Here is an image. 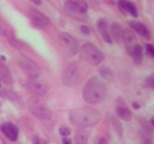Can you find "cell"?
<instances>
[{"label": "cell", "instance_id": "cell-9", "mask_svg": "<svg viewBox=\"0 0 154 144\" xmlns=\"http://www.w3.org/2000/svg\"><path fill=\"white\" fill-rule=\"evenodd\" d=\"M19 65L23 72L29 79L38 78L41 74L40 68L37 65V64L26 57H22L20 58Z\"/></svg>", "mask_w": 154, "mask_h": 144}, {"label": "cell", "instance_id": "cell-33", "mask_svg": "<svg viewBox=\"0 0 154 144\" xmlns=\"http://www.w3.org/2000/svg\"><path fill=\"white\" fill-rule=\"evenodd\" d=\"M0 86H1V78H0Z\"/></svg>", "mask_w": 154, "mask_h": 144}, {"label": "cell", "instance_id": "cell-4", "mask_svg": "<svg viewBox=\"0 0 154 144\" xmlns=\"http://www.w3.org/2000/svg\"><path fill=\"white\" fill-rule=\"evenodd\" d=\"M81 54L84 61L92 66L98 65L105 58L103 52L91 43H86L81 46Z\"/></svg>", "mask_w": 154, "mask_h": 144}, {"label": "cell", "instance_id": "cell-28", "mask_svg": "<svg viewBox=\"0 0 154 144\" xmlns=\"http://www.w3.org/2000/svg\"><path fill=\"white\" fill-rule=\"evenodd\" d=\"M81 30L84 34H89L90 33V28H89V27L87 26H85V25L81 26Z\"/></svg>", "mask_w": 154, "mask_h": 144}, {"label": "cell", "instance_id": "cell-24", "mask_svg": "<svg viewBox=\"0 0 154 144\" xmlns=\"http://www.w3.org/2000/svg\"><path fill=\"white\" fill-rule=\"evenodd\" d=\"M114 128H115L116 130H117V132L118 133V134H120V136H121L122 132H123V129H122L120 123L118 121H117V119H115V118L114 119Z\"/></svg>", "mask_w": 154, "mask_h": 144}, {"label": "cell", "instance_id": "cell-25", "mask_svg": "<svg viewBox=\"0 0 154 144\" xmlns=\"http://www.w3.org/2000/svg\"><path fill=\"white\" fill-rule=\"evenodd\" d=\"M147 84L148 86H150V88H154V73L150 74L148 77L147 78Z\"/></svg>", "mask_w": 154, "mask_h": 144}, {"label": "cell", "instance_id": "cell-6", "mask_svg": "<svg viewBox=\"0 0 154 144\" xmlns=\"http://www.w3.org/2000/svg\"><path fill=\"white\" fill-rule=\"evenodd\" d=\"M65 8L70 16L75 18H83L88 10V6L84 0H66Z\"/></svg>", "mask_w": 154, "mask_h": 144}, {"label": "cell", "instance_id": "cell-29", "mask_svg": "<svg viewBox=\"0 0 154 144\" xmlns=\"http://www.w3.org/2000/svg\"><path fill=\"white\" fill-rule=\"evenodd\" d=\"M62 142H63V144H72V140L70 138L66 137V136H64V138H63Z\"/></svg>", "mask_w": 154, "mask_h": 144}, {"label": "cell", "instance_id": "cell-11", "mask_svg": "<svg viewBox=\"0 0 154 144\" xmlns=\"http://www.w3.org/2000/svg\"><path fill=\"white\" fill-rule=\"evenodd\" d=\"M116 103H117L116 111H117V114L119 118L126 122L131 121L132 118V112L126 106V101L122 98H117V101H116Z\"/></svg>", "mask_w": 154, "mask_h": 144}, {"label": "cell", "instance_id": "cell-17", "mask_svg": "<svg viewBox=\"0 0 154 144\" xmlns=\"http://www.w3.org/2000/svg\"><path fill=\"white\" fill-rule=\"evenodd\" d=\"M0 78L7 85H10L13 82V77L10 69L3 63H0Z\"/></svg>", "mask_w": 154, "mask_h": 144}, {"label": "cell", "instance_id": "cell-19", "mask_svg": "<svg viewBox=\"0 0 154 144\" xmlns=\"http://www.w3.org/2000/svg\"><path fill=\"white\" fill-rule=\"evenodd\" d=\"M131 56L133 58L134 62H135L136 64H140L141 62V60L143 58V48L141 45L138 44L135 48L133 49V50L132 51L130 54Z\"/></svg>", "mask_w": 154, "mask_h": 144}, {"label": "cell", "instance_id": "cell-13", "mask_svg": "<svg viewBox=\"0 0 154 144\" xmlns=\"http://www.w3.org/2000/svg\"><path fill=\"white\" fill-rule=\"evenodd\" d=\"M3 134L11 141H16L19 135V129L11 122L3 123L0 127Z\"/></svg>", "mask_w": 154, "mask_h": 144}, {"label": "cell", "instance_id": "cell-22", "mask_svg": "<svg viewBox=\"0 0 154 144\" xmlns=\"http://www.w3.org/2000/svg\"><path fill=\"white\" fill-rule=\"evenodd\" d=\"M59 132L63 136H69L71 134V128L68 127V126H61L60 128V129H59Z\"/></svg>", "mask_w": 154, "mask_h": 144}, {"label": "cell", "instance_id": "cell-2", "mask_svg": "<svg viewBox=\"0 0 154 144\" xmlns=\"http://www.w3.org/2000/svg\"><path fill=\"white\" fill-rule=\"evenodd\" d=\"M107 88L105 83L97 77H92L87 81L82 91V96L87 103L99 104L106 98Z\"/></svg>", "mask_w": 154, "mask_h": 144}, {"label": "cell", "instance_id": "cell-32", "mask_svg": "<svg viewBox=\"0 0 154 144\" xmlns=\"http://www.w3.org/2000/svg\"><path fill=\"white\" fill-rule=\"evenodd\" d=\"M151 122H152V124H153V125L154 126V116L153 117V118H152V119H151Z\"/></svg>", "mask_w": 154, "mask_h": 144}, {"label": "cell", "instance_id": "cell-15", "mask_svg": "<svg viewBox=\"0 0 154 144\" xmlns=\"http://www.w3.org/2000/svg\"><path fill=\"white\" fill-rule=\"evenodd\" d=\"M97 28L103 40L108 44L112 43V39H111V35H110L109 32H108V22L105 19H100L98 21Z\"/></svg>", "mask_w": 154, "mask_h": 144}, {"label": "cell", "instance_id": "cell-8", "mask_svg": "<svg viewBox=\"0 0 154 144\" xmlns=\"http://www.w3.org/2000/svg\"><path fill=\"white\" fill-rule=\"evenodd\" d=\"M26 87L29 92L33 95L42 96L45 95L49 89V86L48 82L44 80H38V78L29 79L26 82Z\"/></svg>", "mask_w": 154, "mask_h": 144}, {"label": "cell", "instance_id": "cell-21", "mask_svg": "<svg viewBox=\"0 0 154 144\" xmlns=\"http://www.w3.org/2000/svg\"><path fill=\"white\" fill-rule=\"evenodd\" d=\"M100 75L104 79L108 81L112 80L113 78H114V75H113L112 71L108 68H102L100 70Z\"/></svg>", "mask_w": 154, "mask_h": 144}, {"label": "cell", "instance_id": "cell-16", "mask_svg": "<svg viewBox=\"0 0 154 144\" xmlns=\"http://www.w3.org/2000/svg\"><path fill=\"white\" fill-rule=\"evenodd\" d=\"M130 26L135 32H137L138 34H141L142 37H144V38L147 39V40H150V31H149L147 27L144 23H142L141 22H138V21L132 20L130 22Z\"/></svg>", "mask_w": 154, "mask_h": 144}, {"label": "cell", "instance_id": "cell-7", "mask_svg": "<svg viewBox=\"0 0 154 144\" xmlns=\"http://www.w3.org/2000/svg\"><path fill=\"white\" fill-rule=\"evenodd\" d=\"M59 44L65 52L69 56H73L78 52V43L76 39L67 32H61L58 36Z\"/></svg>", "mask_w": 154, "mask_h": 144}, {"label": "cell", "instance_id": "cell-31", "mask_svg": "<svg viewBox=\"0 0 154 144\" xmlns=\"http://www.w3.org/2000/svg\"><path fill=\"white\" fill-rule=\"evenodd\" d=\"M132 106H133L134 109H135V110H138L140 108V105L138 102H134V103L132 104Z\"/></svg>", "mask_w": 154, "mask_h": 144}, {"label": "cell", "instance_id": "cell-12", "mask_svg": "<svg viewBox=\"0 0 154 144\" xmlns=\"http://www.w3.org/2000/svg\"><path fill=\"white\" fill-rule=\"evenodd\" d=\"M29 15L32 23L36 26L44 28L47 27L50 24L49 19L38 10H31L29 12Z\"/></svg>", "mask_w": 154, "mask_h": 144}, {"label": "cell", "instance_id": "cell-3", "mask_svg": "<svg viewBox=\"0 0 154 144\" xmlns=\"http://www.w3.org/2000/svg\"><path fill=\"white\" fill-rule=\"evenodd\" d=\"M27 106L32 115L39 119L50 120L53 117V111L40 96L33 95L28 98Z\"/></svg>", "mask_w": 154, "mask_h": 144}, {"label": "cell", "instance_id": "cell-30", "mask_svg": "<svg viewBox=\"0 0 154 144\" xmlns=\"http://www.w3.org/2000/svg\"><path fill=\"white\" fill-rule=\"evenodd\" d=\"M30 1L34 3V4H37V5H40V4H42V0H30Z\"/></svg>", "mask_w": 154, "mask_h": 144}, {"label": "cell", "instance_id": "cell-1", "mask_svg": "<svg viewBox=\"0 0 154 144\" xmlns=\"http://www.w3.org/2000/svg\"><path fill=\"white\" fill-rule=\"evenodd\" d=\"M69 118L74 125L84 129L97 124L102 118V114L95 108L84 106L71 110Z\"/></svg>", "mask_w": 154, "mask_h": 144}, {"label": "cell", "instance_id": "cell-27", "mask_svg": "<svg viewBox=\"0 0 154 144\" xmlns=\"http://www.w3.org/2000/svg\"><path fill=\"white\" fill-rule=\"evenodd\" d=\"M94 144H109L107 140L103 137H99L94 141Z\"/></svg>", "mask_w": 154, "mask_h": 144}, {"label": "cell", "instance_id": "cell-10", "mask_svg": "<svg viewBox=\"0 0 154 144\" xmlns=\"http://www.w3.org/2000/svg\"><path fill=\"white\" fill-rule=\"evenodd\" d=\"M123 40L126 51L130 55L134 48L138 44L136 36L132 30L126 28L123 32Z\"/></svg>", "mask_w": 154, "mask_h": 144}, {"label": "cell", "instance_id": "cell-14", "mask_svg": "<svg viewBox=\"0 0 154 144\" xmlns=\"http://www.w3.org/2000/svg\"><path fill=\"white\" fill-rule=\"evenodd\" d=\"M118 7L123 13L129 14L135 17L138 16V10L135 4L132 2H129V0H119Z\"/></svg>", "mask_w": 154, "mask_h": 144}, {"label": "cell", "instance_id": "cell-20", "mask_svg": "<svg viewBox=\"0 0 154 144\" xmlns=\"http://www.w3.org/2000/svg\"><path fill=\"white\" fill-rule=\"evenodd\" d=\"M87 134L84 130H79L75 134L76 144H87Z\"/></svg>", "mask_w": 154, "mask_h": 144}, {"label": "cell", "instance_id": "cell-5", "mask_svg": "<svg viewBox=\"0 0 154 144\" xmlns=\"http://www.w3.org/2000/svg\"><path fill=\"white\" fill-rule=\"evenodd\" d=\"M82 70L76 62L68 64L62 74V80L67 86H75L82 79Z\"/></svg>", "mask_w": 154, "mask_h": 144}, {"label": "cell", "instance_id": "cell-23", "mask_svg": "<svg viewBox=\"0 0 154 144\" xmlns=\"http://www.w3.org/2000/svg\"><path fill=\"white\" fill-rule=\"evenodd\" d=\"M146 47V52L148 54L149 56H150L151 57L154 58V46L153 45L150 44H146L145 45Z\"/></svg>", "mask_w": 154, "mask_h": 144}, {"label": "cell", "instance_id": "cell-26", "mask_svg": "<svg viewBox=\"0 0 154 144\" xmlns=\"http://www.w3.org/2000/svg\"><path fill=\"white\" fill-rule=\"evenodd\" d=\"M32 143L33 144H47L46 142L42 140H41V138L39 137L38 135H34L32 137Z\"/></svg>", "mask_w": 154, "mask_h": 144}, {"label": "cell", "instance_id": "cell-18", "mask_svg": "<svg viewBox=\"0 0 154 144\" xmlns=\"http://www.w3.org/2000/svg\"><path fill=\"white\" fill-rule=\"evenodd\" d=\"M111 34H112L113 38H114V40L117 43H120L123 40V30L122 29L121 26L119 25L117 22H114L112 23L111 27Z\"/></svg>", "mask_w": 154, "mask_h": 144}]
</instances>
